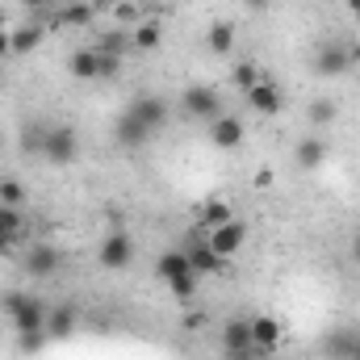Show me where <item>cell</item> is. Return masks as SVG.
Here are the masks:
<instances>
[{"instance_id": "obj_42", "label": "cell", "mask_w": 360, "mask_h": 360, "mask_svg": "<svg viewBox=\"0 0 360 360\" xmlns=\"http://www.w3.org/2000/svg\"><path fill=\"white\" fill-rule=\"evenodd\" d=\"M352 46H356V59H360V38H356V42H352Z\"/></svg>"}, {"instance_id": "obj_38", "label": "cell", "mask_w": 360, "mask_h": 360, "mask_svg": "<svg viewBox=\"0 0 360 360\" xmlns=\"http://www.w3.org/2000/svg\"><path fill=\"white\" fill-rule=\"evenodd\" d=\"M344 8H348V13H352V17L360 21V0H344Z\"/></svg>"}, {"instance_id": "obj_16", "label": "cell", "mask_w": 360, "mask_h": 360, "mask_svg": "<svg viewBox=\"0 0 360 360\" xmlns=\"http://www.w3.org/2000/svg\"><path fill=\"white\" fill-rule=\"evenodd\" d=\"M21 243H25V214L13 205H0V256H8Z\"/></svg>"}, {"instance_id": "obj_15", "label": "cell", "mask_w": 360, "mask_h": 360, "mask_svg": "<svg viewBox=\"0 0 360 360\" xmlns=\"http://www.w3.org/2000/svg\"><path fill=\"white\" fill-rule=\"evenodd\" d=\"M327 155H331V143L319 139V134H306V139L293 143V164H297L302 172H319V168L327 164Z\"/></svg>"}, {"instance_id": "obj_35", "label": "cell", "mask_w": 360, "mask_h": 360, "mask_svg": "<svg viewBox=\"0 0 360 360\" xmlns=\"http://www.w3.org/2000/svg\"><path fill=\"white\" fill-rule=\"evenodd\" d=\"M243 4H248V13H269L272 0H243Z\"/></svg>"}, {"instance_id": "obj_10", "label": "cell", "mask_w": 360, "mask_h": 360, "mask_svg": "<svg viewBox=\"0 0 360 360\" xmlns=\"http://www.w3.org/2000/svg\"><path fill=\"white\" fill-rule=\"evenodd\" d=\"M205 243L222 256V260H235L243 248H248V222H239V218H231V222H222V226H214V231H205Z\"/></svg>"}, {"instance_id": "obj_39", "label": "cell", "mask_w": 360, "mask_h": 360, "mask_svg": "<svg viewBox=\"0 0 360 360\" xmlns=\"http://www.w3.org/2000/svg\"><path fill=\"white\" fill-rule=\"evenodd\" d=\"M348 360H360V335H356V344H352V352H348Z\"/></svg>"}, {"instance_id": "obj_31", "label": "cell", "mask_w": 360, "mask_h": 360, "mask_svg": "<svg viewBox=\"0 0 360 360\" xmlns=\"http://www.w3.org/2000/svg\"><path fill=\"white\" fill-rule=\"evenodd\" d=\"M113 17H117V21H139V17H143V8H139V4H130V0H122V4L113 8Z\"/></svg>"}, {"instance_id": "obj_11", "label": "cell", "mask_w": 360, "mask_h": 360, "mask_svg": "<svg viewBox=\"0 0 360 360\" xmlns=\"http://www.w3.org/2000/svg\"><path fill=\"white\" fill-rule=\"evenodd\" d=\"M151 139H155V134H151L130 109H122V113L113 117V147H122V151H143Z\"/></svg>"}, {"instance_id": "obj_37", "label": "cell", "mask_w": 360, "mask_h": 360, "mask_svg": "<svg viewBox=\"0 0 360 360\" xmlns=\"http://www.w3.org/2000/svg\"><path fill=\"white\" fill-rule=\"evenodd\" d=\"M4 55H13V42H8V30L0 34V59H4Z\"/></svg>"}, {"instance_id": "obj_21", "label": "cell", "mask_w": 360, "mask_h": 360, "mask_svg": "<svg viewBox=\"0 0 360 360\" xmlns=\"http://www.w3.org/2000/svg\"><path fill=\"white\" fill-rule=\"evenodd\" d=\"M92 51H101V55H117V59H126L130 51H134V34H126V30H105L96 42H92Z\"/></svg>"}, {"instance_id": "obj_12", "label": "cell", "mask_w": 360, "mask_h": 360, "mask_svg": "<svg viewBox=\"0 0 360 360\" xmlns=\"http://www.w3.org/2000/svg\"><path fill=\"white\" fill-rule=\"evenodd\" d=\"M243 101H248V109H252V113H260V117H276V113L285 109V92H281V84L269 80V76H264L256 89L243 92Z\"/></svg>"}, {"instance_id": "obj_22", "label": "cell", "mask_w": 360, "mask_h": 360, "mask_svg": "<svg viewBox=\"0 0 360 360\" xmlns=\"http://www.w3.org/2000/svg\"><path fill=\"white\" fill-rule=\"evenodd\" d=\"M55 21H59V25H80V30H89L92 21H96V4H92V0H72V4H63V8L55 13Z\"/></svg>"}, {"instance_id": "obj_18", "label": "cell", "mask_w": 360, "mask_h": 360, "mask_svg": "<svg viewBox=\"0 0 360 360\" xmlns=\"http://www.w3.org/2000/svg\"><path fill=\"white\" fill-rule=\"evenodd\" d=\"M235 38H239L235 21H210V30H205V51H210V55H231V51H235Z\"/></svg>"}, {"instance_id": "obj_19", "label": "cell", "mask_w": 360, "mask_h": 360, "mask_svg": "<svg viewBox=\"0 0 360 360\" xmlns=\"http://www.w3.org/2000/svg\"><path fill=\"white\" fill-rule=\"evenodd\" d=\"M231 218H235V205L222 201V197H210V201L197 205V226H201V231H214V226H222V222H231Z\"/></svg>"}, {"instance_id": "obj_8", "label": "cell", "mask_w": 360, "mask_h": 360, "mask_svg": "<svg viewBox=\"0 0 360 360\" xmlns=\"http://www.w3.org/2000/svg\"><path fill=\"white\" fill-rule=\"evenodd\" d=\"M205 139L214 151H239L243 139H248V126L239 113H218L214 122H205Z\"/></svg>"}, {"instance_id": "obj_6", "label": "cell", "mask_w": 360, "mask_h": 360, "mask_svg": "<svg viewBox=\"0 0 360 360\" xmlns=\"http://www.w3.org/2000/svg\"><path fill=\"white\" fill-rule=\"evenodd\" d=\"M21 269L34 281H51L55 272L63 269V252L55 243H46V239H34V243L21 248Z\"/></svg>"}, {"instance_id": "obj_2", "label": "cell", "mask_w": 360, "mask_h": 360, "mask_svg": "<svg viewBox=\"0 0 360 360\" xmlns=\"http://www.w3.org/2000/svg\"><path fill=\"white\" fill-rule=\"evenodd\" d=\"M356 63H360L356 46H352L348 38H323V42H314V51H310V72H314V76H323V80L348 76Z\"/></svg>"}, {"instance_id": "obj_28", "label": "cell", "mask_w": 360, "mask_h": 360, "mask_svg": "<svg viewBox=\"0 0 360 360\" xmlns=\"http://www.w3.org/2000/svg\"><path fill=\"white\" fill-rule=\"evenodd\" d=\"M46 344H51V340H46V331H17V335H13L17 356H38Z\"/></svg>"}, {"instance_id": "obj_41", "label": "cell", "mask_w": 360, "mask_h": 360, "mask_svg": "<svg viewBox=\"0 0 360 360\" xmlns=\"http://www.w3.org/2000/svg\"><path fill=\"white\" fill-rule=\"evenodd\" d=\"M352 256H356V264H360V235H356V243H352Z\"/></svg>"}, {"instance_id": "obj_7", "label": "cell", "mask_w": 360, "mask_h": 360, "mask_svg": "<svg viewBox=\"0 0 360 360\" xmlns=\"http://www.w3.org/2000/svg\"><path fill=\"white\" fill-rule=\"evenodd\" d=\"M126 109H130V113H134V117H139V122H143L151 134H160V130H164V126L176 117V109H172V105H168L160 92H139V96H134Z\"/></svg>"}, {"instance_id": "obj_27", "label": "cell", "mask_w": 360, "mask_h": 360, "mask_svg": "<svg viewBox=\"0 0 360 360\" xmlns=\"http://www.w3.org/2000/svg\"><path fill=\"white\" fill-rule=\"evenodd\" d=\"M25 201H30V193H25V184L17 176H0V205H13V210H25Z\"/></svg>"}, {"instance_id": "obj_26", "label": "cell", "mask_w": 360, "mask_h": 360, "mask_svg": "<svg viewBox=\"0 0 360 360\" xmlns=\"http://www.w3.org/2000/svg\"><path fill=\"white\" fill-rule=\"evenodd\" d=\"M160 46H164L160 21H139L134 25V51H160Z\"/></svg>"}, {"instance_id": "obj_30", "label": "cell", "mask_w": 360, "mask_h": 360, "mask_svg": "<svg viewBox=\"0 0 360 360\" xmlns=\"http://www.w3.org/2000/svg\"><path fill=\"white\" fill-rule=\"evenodd\" d=\"M117 72H122V59L96 51V80H117Z\"/></svg>"}, {"instance_id": "obj_23", "label": "cell", "mask_w": 360, "mask_h": 360, "mask_svg": "<svg viewBox=\"0 0 360 360\" xmlns=\"http://www.w3.org/2000/svg\"><path fill=\"white\" fill-rule=\"evenodd\" d=\"M68 72H72V80L92 84V80H96V51H92V46L72 51V59H68Z\"/></svg>"}, {"instance_id": "obj_34", "label": "cell", "mask_w": 360, "mask_h": 360, "mask_svg": "<svg viewBox=\"0 0 360 360\" xmlns=\"http://www.w3.org/2000/svg\"><path fill=\"white\" fill-rule=\"evenodd\" d=\"M21 4H25L30 13H46V8H51V0H21Z\"/></svg>"}, {"instance_id": "obj_33", "label": "cell", "mask_w": 360, "mask_h": 360, "mask_svg": "<svg viewBox=\"0 0 360 360\" xmlns=\"http://www.w3.org/2000/svg\"><path fill=\"white\" fill-rule=\"evenodd\" d=\"M272 168H260V172H256V188H272Z\"/></svg>"}, {"instance_id": "obj_4", "label": "cell", "mask_w": 360, "mask_h": 360, "mask_svg": "<svg viewBox=\"0 0 360 360\" xmlns=\"http://www.w3.org/2000/svg\"><path fill=\"white\" fill-rule=\"evenodd\" d=\"M176 113L184 122H214L218 113H226V105H222V92L214 84H188L176 101Z\"/></svg>"}, {"instance_id": "obj_36", "label": "cell", "mask_w": 360, "mask_h": 360, "mask_svg": "<svg viewBox=\"0 0 360 360\" xmlns=\"http://www.w3.org/2000/svg\"><path fill=\"white\" fill-rule=\"evenodd\" d=\"M109 231H122V210H109Z\"/></svg>"}, {"instance_id": "obj_13", "label": "cell", "mask_w": 360, "mask_h": 360, "mask_svg": "<svg viewBox=\"0 0 360 360\" xmlns=\"http://www.w3.org/2000/svg\"><path fill=\"white\" fill-rule=\"evenodd\" d=\"M76 327H80V310H76L72 302H55V306L46 310V340H51V344L72 340Z\"/></svg>"}, {"instance_id": "obj_17", "label": "cell", "mask_w": 360, "mask_h": 360, "mask_svg": "<svg viewBox=\"0 0 360 360\" xmlns=\"http://www.w3.org/2000/svg\"><path fill=\"white\" fill-rule=\"evenodd\" d=\"M8 42H13V55H34L46 42V30L38 21H21V25L8 30Z\"/></svg>"}, {"instance_id": "obj_14", "label": "cell", "mask_w": 360, "mask_h": 360, "mask_svg": "<svg viewBox=\"0 0 360 360\" xmlns=\"http://www.w3.org/2000/svg\"><path fill=\"white\" fill-rule=\"evenodd\" d=\"M252 344H256L260 356L281 352V344H285V327H281L272 314H252Z\"/></svg>"}, {"instance_id": "obj_1", "label": "cell", "mask_w": 360, "mask_h": 360, "mask_svg": "<svg viewBox=\"0 0 360 360\" xmlns=\"http://www.w3.org/2000/svg\"><path fill=\"white\" fill-rule=\"evenodd\" d=\"M0 306H4V319L13 327V335L17 331H46V310H51L46 297H38L30 289H8L0 297Z\"/></svg>"}, {"instance_id": "obj_5", "label": "cell", "mask_w": 360, "mask_h": 360, "mask_svg": "<svg viewBox=\"0 0 360 360\" xmlns=\"http://www.w3.org/2000/svg\"><path fill=\"white\" fill-rule=\"evenodd\" d=\"M180 252L188 256V264H193V272H197L201 281H205V276H226V272H231V260H222V256L205 243V231H201V226H193V231L184 235Z\"/></svg>"}, {"instance_id": "obj_20", "label": "cell", "mask_w": 360, "mask_h": 360, "mask_svg": "<svg viewBox=\"0 0 360 360\" xmlns=\"http://www.w3.org/2000/svg\"><path fill=\"white\" fill-rule=\"evenodd\" d=\"M193 272V264H188V256L180 252V248H172V252H164L160 260H155V276L164 281V285H172L176 276H188Z\"/></svg>"}, {"instance_id": "obj_32", "label": "cell", "mask_w": 360, "mask_h": 360, "mask_svg": "<svg viewBox=\"0 0 360 360\" xmlns=\"http://www.w3.org/2000/svg\"><path fill=\"white\" fill-rule=\"evenodd\" d=\"M201 327H205V314L201 310H188L184 314V331H201Z\"/></svg>"}, {"instance_id": "obj_40", "label": "cell", "mask_w": 360, "mask_h": 360, "mask_svg": "<svg viewBox=\"0 0 360 360\" xmlns=\"http://www.w3.org/2000/svg\"><path fill=\"white\" fill-rule=\"evenodd\" d=\"M4 30H8V13L0 8V34H4Z\"/></svg>"}, {"instance_id": "obj_3", "label": "cell", "mask_w": 360, "mask_h": 360, "mask_svg": "<svg viewBox=\"0 0 360 360\" xmlns=\"http://www.w3.org/2000/svg\"><path fill=\"white\" fill-rule=\"evenodd\" d=\"M38 155H42L51 168H72V164L80 160V134H76L68 122H42Z\"/></svg>"}, {"instance_id": "obj_9", "label": "cell", "mask_w": 360, "mask_h": 360, "mask_svg": "<svg viewBox=\"0 0 360 360\" xmlns=\"http://www.w3.org/2000/svg\"><path fill=\"white\" fill-rule=\"evenodd\" d=\"M96 260H101V269H109V272L130 269L134 264V239L126 231H109L101 239V248H96Z\"/></svg>"}, {"instance_id": "obj_24", "label": "cell", "mask_w": 360, "mask_h": 360, "mask_svg": "<svg viewBox=\"0 0 360 360\" xmlns=\"http://www.w3.org/2000/svg\"><path fill=\"white\" fill-rule=\"evenodd\" d=\"M340 117V105L331 101V96H314L310 105H306V122L314 126V130H323V126H331Z\"/></svg>"}, {"instance_id": "obj_25", "label": "cell", "mask_w": 360, "mask_h": 360, "mask_svg": "<svg viewBox=\"0 0 360 360\" xmlns=\"http://www.w3.org/2000/svg\"><path fill=\"white\" fill-rule=\"evenodd\" d=\"M260 80H264V72H260V63H256V59H239V63L231 68V84H235L239 92L256 89Z\"/></svg>"}, {"instance_id": "obj_29", "label": "cell", "mask_w": 360, "mask_h": 360, "mask_svg": "<svg viewBox=\"0 0 360 360\" xmlns=\"http://www.w3.org/2000/svg\"><path fill=\"white\" fill-rule=\"evenodd\" d=\"M197 289H201V276H197V272H188V276H176V281L168 285V293H172L176 302H193V297H197Z\"/></svg>"}]
</instances>
